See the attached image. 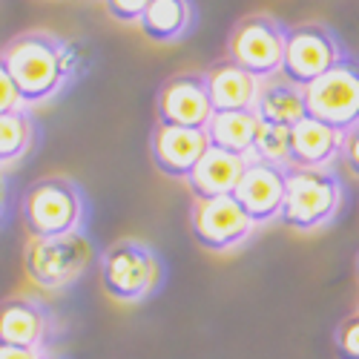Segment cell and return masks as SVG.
Returning <instances> with one entry per match:
<instances>
[{"mask_svg":"<svg viewBox=\"0 0 359 359\" xmlns=\"http://www.w3.org/2000/svg\"><path fill=\"white\" fill-rule=\"evenodd\" d=\"M0 61L15 81L23 104L49 101L69 78V52L64 41L43 29H29L9 38L0 49Z\"/></svg>","mask_w":359,"mask_h":359,"instance_id":"cell-1","label":"cell"},{"mask_svg":"<svg viewBox=\"0 0 359 359\" xmlns=\"http://www.w3.org/2000/svg\"><path fill=\"white\" fill-rule=\"evenodd\" d=\"M342 204V184L331 170H305L287 167L285 175V204L282 224L299 233H311L327 224Z\"/></svg>","mask_w":359,"mask_h":359,"instance_id":"cell-2","label":"cell"},{"mask_svg":"<svg viewBox=\"0 0 359 359\" xmlns=\"http://www.w3.org/2000/svg\"><path fill=\"white\" fill-rule=\"evenodd\" d=\"M83 219V198L81 190L64 175L41 178L23 193L20 201V222L29 238H49L78 233Z\"/></svg>","mask_w":359,"mask_h":359,"instance_id":"cell-3","label":"cell"},{"mask_svg":"<svg viewBox=\"0 0 359 359\" xmlns=\"http://www.w3.org/2000/svg\"><path fill=\"white\" fill-rule=\"evenodd\" d=\"M93 259V245L81 233L29 238L23 250V271L38 287L61 290L72 285Z\"/></svg>","mask_w":359,"mask_h":359,"instance_id":"cell-4","label":"cell"},{"mask_svg":"<svg viewBox=\"0 0 359 359\" xmlns=\"http://www.w3.org/2000/svg\"><path fill=\"white\" fill-rule=\"evenodd\" d=\"M308 115L339 130L342 135L359 127V61L345 55L337 67L305 86Z\"/></svg>","mask_w":359,"mask_h":359,"instance_id":"cell-5","label":"cell"},{"mask_svg":"<svg viewBox=\"0 0 359 359\" xmlns=\"http://www.w3.org/2000/svg\"><path fill=\"white\" fill-rule=\"evenodd\" d=\"M285 29L287 26L271 15H248L236 20L227 38V57L259 81L276 78L285 57Z\"/></svg>","mask_w":359,"mask_h":359,"instance_id":"cell-6","label":"cell"},{"mask_svg":"<svg viewBox=\"0 0 359 359\" xmlns=\"http://www.w3.org/2000/svg\"><path fill=\"white\" fill-rule=\"evenodd\" d=\"M345 57L342 43L327 26L319 23H299L285 29V57H282V78L296 86H311L319 75L337 67Z\"/></svg>","mask_w":359,"mask_h":359,"instance_id":"cell-7","label":"cell"},{"mask_svg":"<svg viewBox=\"0 0 359 359\" xmlns=\"http://www.w3.org/2000/svg\"><path fill=\"white\" fill-rule=\"evenodd\" d=\"M101 282L104 290L118 302H138L153 293L161 282V264L156 253L141 242L124 238L112 245L101 259Z\"/></svg>","mask_w":359,"mask_h":359,"instance_id":"cell-8","label":"cell"},{"mask_svg":"<svg viewBox=\"0 0 359 359\" xmlns=\"http://www.w3.org/2000/svg\"><path fill=\"white\" fill-rule=\"evenodd\" d=\"M253 219L236 196H216V198H193L190 207V233L193 238L213 253L233 250L253 233Z\"/></svg>","mask_w":359,"mask_h":359,"instance_id":"cell-9","label":"cell"},{"mask_svg":"<svg viewBox=\"0 0 359 359\" xmlns=\"http://www.w3.org/2000/svg\"><path fill=\"white\" fill-rule=\"evenodd\" d=\"M156 112H158V121L161 124L204 130L207 121H210V115H213L204 75L184 72V75L167 78L161 83V89H158Z\"/></svg>","mask_w":359,"mask_h":359,"instance_id":"cell-10","label":"cell"},{"mask_svg":"<svg viewBox=\"0 0 359 359\" xmlns=\"http://www.w3.org/2000/svg\"><path fill=\"white\" fill-rule=\"evenodd\" d=\"M207 147H210V138L204 130L161 121H156L153 138H149V153H153V164L158 167V172L170 178H184V182L207 153Z\"/></svg>","mask_w":359,"mask_h":359,"instance_id":"cell-11","label":"cell"},{"mask_svg":"<svg viewBox=\"0 0 359 359\" xmlns=\"http://www.w3.org/2000/svg\"><path fill=\"white\" fill-rule=\"evenodd\" d=\"M285 167H273L264 161H248L242 178L233 190L236 201L245 207V213L253 219V224H264L271 219H279L285 204Z\"/></svg>","mask_w":359,"mask_h":359,"instance_id":"cell-12","label":"cell"},{"mask_svg":"<svg viewBox=\"0 0 359 359\" xmlns=\"http://www.w3.org/2000/svg\"><path fill=\"white\" fill-rule=\"evenodd\" d=\"M52 334V316L32 299H6L0 305V342L41 351Z\"/></svg>","mask_w":359,"mask_h":359,"instance_id":"cell-13","label":"cell"},{"mask_svg":"<svg viewBox=\"0 0 359 359\" xmlns=\"http://www.w3.org/2000/svg\"><path fill=\"white\" fill-rule=\"evenodd\" d=\"M250 158L227 153L219 147H207V153L196 164V170L187 175V187L193 198H216V196H233L238 178H242L245 167Z\"/></svg>","mask_w":359,"mask_h":359,"instance_id":"cell-14","label":"cell"},{"mask_svg":"<svg viewBox=\"0 0 359 359\" xmlns=\"http://www.w3.org/2000/svg\"><path fill=\"white\" fill-rule=\"evenodd\" d=\"M342 133L327 127L316 118H302L290 130V167L325 170L342 153Z\"/></svg>","mask_w":359,"mask_h":359,"instance_id":"cell-15","label":"cell"},{"mask_svg":"<svg viewBox=\"0 0 359 359\" xmlns=\"http://www.w3.org/2000/svg\"><path fill=\"white\" fill-rule=\"evenodd\" d=\"M207 81V95H210L213 112H227V109H253L256 95H259V78H253L248 69L233 64L230 57L216 61L204 72Z\"/></svg>","mask_w":359,"mask_h":359,"instance_id":"cell-16","label":"cell"},{"mask_svg":"<svg viewBox=\"0 0 359 359\" xmlns=\"http://www.w3.org/2000/svg\"><path fill=\"white\" fill-rule=\"evenodd\" d=\"M253 112L264 124H276V127L293 130L302 118H308L305 89L285 81V78H267V81L259 83V95H256Z\"/></svg>","mask_w":359,"mask_h":359,"instance_id":"cell-17","label":"cell"},{"mask_svg":"<svg viewBox=\"0 0 359 359\" xmlns=\"http://www.w3.org/2000/svg\"><path fill=\"white\" fill-rule=\"evenodd\" d=\"M259 130V118L253 109H227V112H213L207 121L204 133L213 147L227 149V153L250 158L253 138Z\"/></svg>","mask_w":359,"mask_h":359,"instance_id":"cell-18","label":"cell"},{"mask_svg":"<svg viewBox=\"0 0 359 359\" xmlns=\"http://www.w3.org/2000/svg\"><path fill=\"white\" fill-rule=\"evenodd\" d=\"M190 20H193L190 0H149V6L138 20V29L149 41L170 43L187 32Z\"/></svg>","mask_w":359,"mask_h":359,"instance_id":"cell-19","label":"cell"},{"mask_svg":"<svg viewBox=\"0 0 359 359\" xmlns=\"http://www.w3.org/2000/svg\"><path fill=\"white\" fill-rule=\"evenodd\" d=\"M32 144V118L23 109L0 112V164L18 161Z\"/></svg>","mask_w":359,"mask_h":359,"instance_id":"cell-20","label":"cell"},{"mask_svg":"<svg viewBox=\"0 0 359 359\" xmlns=\"http://www.w3.org/2000/svg\"><path fill=\"white\" fill-rule=\"evenodd\" d=\"M250 158L287 170V167H290V130H287V127H276V124L259 121V130H256V138H253V149H250Z\"/></svg>","mask_w":359,"mask_h":359,"instance_id":"cell-21","label":"cell"},{"mask_svg":"<svg viewBox=\"0 0 359 359\" xmlns=\"http://www.w3.org/2000/svg\"><path fill=\"white\" fill-rule=\"evenodd\" d=\"M337 356L339 359H359V313L348 316L337 327Z\"/></svg>","mask_w":359,"mask_h":359,"instance_id":"cell-22","label":"cell"},{"mask_svg":"<svg viewBox=\"0 0 359 359\" xmlns=\"http://www.w3.org/2000/svg\"><path fill=\"white\" fill-rule=\"evenodd\" d=\"M107 4V12L121 20V23H138L144 9L149 6V0H104Z\"/></svg>","mask_w":359,"mask_h":359,"instance_id":"cell-23","label":"cell"},{"mask_svg":"<svg viewBox=\"0 0 359 359\" xmlns=\"http://www.w3.org/2000/svg\"><path fill=\"white\" fill-rule=\"evenodd\" d=\"M20 104H23V98H20V93H18V86H15V81L9 78L4 61H0V112L20 109Z\"/></svg>","mask_w":359,"mask_h":359,"instance_id":"cell-24","label":"cell"},{"mask_svg":"<svg viewBox=\"0 0 359 359\" xmlns=\"http://www.w3.org/2000/svg\"><path fill=\"white\" fill-rule=\"evenodd\" d=\"M342 158H345L348 170L359 178V127L345 133V138H342Z\"/></svg>","mask_w":359,"mask_h":359,"instance_id":"cell-25","label":"cell"},{"mask_svg":"<svg viewBox=\"0 0 359 359\" xmlns=\"http://www.w3.org/2000/svg\"><path fill=\"white\" fill-rule=\"evenodd\" d=\"M43 351H32V348H18V345H4L0 342V359H41Z\"/></svg>","mask_w":359,"mask_h":359,"instance_id":"cell-26","label":"cell"},{"mask_svg":"<svg viewBox=\"0 0 359 359\" xmlns=\"http://www.w3.org/2000/svg\"><path fill=\"white\" fill-rule=\"evenodd\" d=\"M0 213H4V178H0Z\"/></svg>","mask_w":359,"mask_h":359,"instance_id":"cell-27","label":"cell"},{"mask_svg":"<svg viewBox=\"0 0 359 359\" xmlns=\"http://www.w3.org/2000/svg\"><path fill=\"white\" fill-rule=\"evenodd\" d=\"M356 279H359V259H356Z\"/></svg>","mask_w":359,"mask_h":359,"instance_id":"cell-28","label":"cell"},{"mask_svg":"<svg viewBox=\"0 0 359 359\" xmlns=\"http://www.w3.org/2000/svg\"><path fill=\"white\" fill-rule=\"evenodd\" d=\"M41 359H55V356H46V353H43V356H41Z\"/></svg>","mask_w":359,"mask_h":359,"instance_id":"cell-29","label":"cell"}]
</instances>
